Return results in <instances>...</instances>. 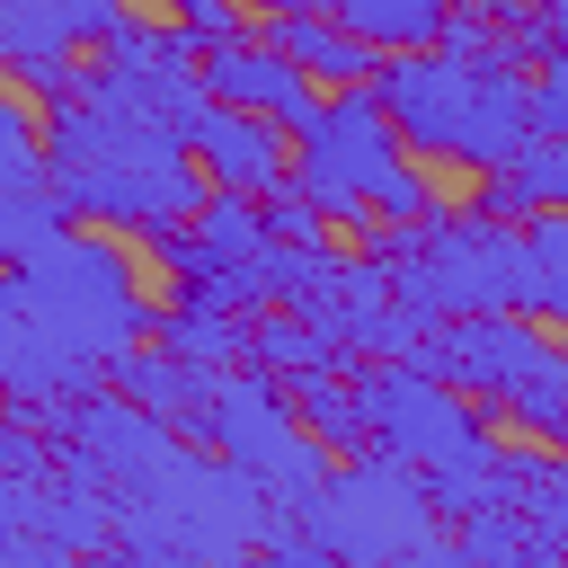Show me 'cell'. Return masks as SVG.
<instances>
[{"mask_svg":"<svg viewBox=\"0 0 568 568\" xmlns=\"http://www.w3.org/2000/svg\"><path fill=\"white\" fill-rule=\"evenodd\" d=\"M382 106L399 115L417 160H462V169H515V151L532 142V80L515 53H453V44H417V53H382L373 71Z\"/></svg>","mask_w":568,"mask_h":568,"instance_id":"cell-1","label":"cell"},{"mask_svg":"<svg viewBox=\"0 0 568 568\" xmlns=\"http://www.w3.org/2000/svg\"><path fill=\"white\" fill-rule=\"evenodd\" d=\"M0 311H27L36 328H53L89 373H115V355H133V337H151L169 320L160 302H142L133 257L115 240H98V231H62L44 257L9 266Z\"/></svg>","mask_w":568,"mask_h":568,"instance_id":"cell-2","label":"cell"},{"mask_svg":"<svg viewBox=\"0 0 568 568\" xmlns=\"http://www.w3.org/2000/svg\"><path fill=\"white\" fill-rule=\"evenodd\" d=\"M426 364L541 435L568 408V346L541 337V311H453L426 328Z\"/></svg>","mask_w":568,"mask_h":568,"instance_id":"cell-3","label":"cell"},{"mask_svg":"<svg viewBox=\"0 0 568 568\" xmlns=\"http://www.w3.org/2000/svg\"><path fill=\"white\" fill-rule=\"evenodd\" d=\"M399 169H408V133H399V115L382 106L373 80L328 89L320 115L293 133V186H311L328 222H373Z\"/></svg>","mask_w":568,"mask_h":568,"instance_id":"cell-4","label":"cell"},{"mask_svg":"<svg viewBox=\"0 0 568 568\" xmlns=\"http://www.w3.org/2000/svg\"><path fill=\"white\" fill-rule=\"evenodd\" d=\"M195 435H213V444H222V462H240L257 488H284L293 506H311V497L328 488V462H320V444L293 426V399H284L275 382H257V373L213 382V390H204V426H195Z\"/></svg>","mask_w":568,"mask_h":568,"instance_id":"cell-5","label":"cell"},{"mask_svg":"<svg viewBox=\"0 0 568 568\" xmlns=\"http://www.w3.org/2000/svg\"><path fill=\"white\" fill-rule=\"evenodd\" d=\"M417 462L399 453H373L355 470H337L320 497H311V524L328 550H355V559H382V550H435V479H408Z\"/></svg>","mask_w":568,"mask_h":568,"instance_id":"cell-6","label":"cell"},{"mask_svg":"<svg viewBox=\"0 0 568 568\" xmlns=\"http://www.w3.org/2000/svg\"><path fill=\"white\" fill-rule=\"evenodd\" d=\"M195 71H204V89H213V98H231V106H257V115H275V124H293V133L320 115V80H311L293 53H275L266 36L204 44V53H195Z\"/></svg>","mask_w":568,"mask_h":568,"instance_id":"cell-7","label":"cell"},{"mask_svg":"<svg viewBox=\"0 0 568 568\" xmlns=\"http://www.w3.org/2000/svg\"><path fill=\"white\" fill-rule=\"evenodd\" d=\"M284 133L293 124H275V115H257V106H231V98H213L204 115H195V169L213 178V186H231V195H275L284 178H293V151H284Z\"/></svg>","mask_w":568,"mask_h":568,"instance_id":"cell-8","label":"cell"},{"mask_svg":"<svg viewBox=\"0 0 568 568\" xmlns=\"http://www.w3.org/2000/svg\"><path fill=\"white\" fill-rule=\"evenodd\" d=\"M275 53H293L320 89H364L373 71H382V53L337 18V9H266V27H257Z\"/></svg>","mask_w":568,"mask_h":568,"instance_id":"cell-9","label":"cell"},{"mask_svg":"<svg viewBox=\"0 0 568 568\" xmlns=\"http://www.w3.org/2000/svg\"><path fill=\"white\" fill-rule=\"evenodd\" d=\"M124 18H133L124 0H0V53L9 62L80 53V44H106Z\"/></svg>","mask_w":568,"mask_h":568,"instance_id":"cell-10","label":"cell"},{"mask_svg":"<svg viewBox=\"0 0 568 568\" xmlns=\"http://www.w3.org/2000/svg\"><path fill=\"white\" fill-rule=\"evenodd\" d=\"M373 53H417V44H444V27H453V9L462 0H328Z\"/></svg>","mask_w":568,"mask_h":568,"instance_id":"cell-11","label":"cell"},{"mask_svg":"<svg viewBox=\"0 0 568 568\" xmlns=\"http://www.w3.org/2000/svg\"><path fill=\"white\" fill-rule=\"evenodd\" d=\"M506 488L550 532V550H568V453H506Z\"/></svg>","mask_w":568,"mask_h":568,"instance_id":"cell-12","label":"cell"},{"mask_svg":"<svg viewBox=\"0 0 568 568\" xmlns=\"http://www.w3.org/2000/svg\"><path fill=\"white\" fill-rule=\"evenodd\" d=\"M71 204H62V186H9V204H0V257L9 266H27V257H44L71 222H62Z\"/></svg>","mask_w":568,"mask_h":568,"instance_id":"cell-13","label":"cell"},{"mask_svg":"<svg viewBox=\"0 0 568 568\" xmlns=\"http://www.w3.org/2000/svg\"><path fill=\"white\" fill-rule=\"evenodd\" d=\"M524 248H532V293H524V311H541V320L568 328V204H541L532 231H524Z\"/></svg>","mask_w":568,"mask_h":568,"instance_id":"cell-14","label":"cell"},{"mask_svg":"<svg viewBox=\"0 0 568 568\" xmlns=\"http://www.w3.org/2000/svg\"><path fill=\"white\" fill-rule=\"evenodd\" d=\"M328 355H337V337L302 311V320H266L257 328V364L266 373H284V382H311V373H328Z\"/></svg>","mask_w":568,"mask_h":568,"instance_id":"cell-15","label":"cell"},{"mask_svg":"<svg viewBox=\"0 0 568 568\" xmlns=\"http://www.w3.org/2000/svg\"><path fill=\"white\" fill-rule=\"evenodd\" d=\"M160 337H169L186 364H204V373H213V364H231V346H240V337H231V311H222V302H204V293H186V302L160 320Z\"/></svg>","mask_w":568,"mask_h":568,"instance_id":"cell-16","label":"cell"},{"mask_svg":"<svg viewBox=\"0 0 568 568\" xmlns=\"http://www.w3.org/2000/svg\"><path fill=\"white\" fill-rule=\"evenodd\" d=\"M515 178L532 186V204H568V133H532L515 151Z\"/></svg>","mask_w":568,"mask_h":568,"instance_id":"cell-17","label":"cell"},{"mask_svg":"<svg viewBox=\"0 0 568 568\" xmlns=\"http://www.w3.org/2000/svg\"><path fill=\"white\" fill-rule=\"evenodd\" d=\"M169 9H178V27L195 36V53H204V44H231V36H257L240 0H169Z\"/></svg>","mask_w":568,"mask_h":568,"instance_id":"cell-18","label":"cell"},{"mask_svg":"<svg viewBox=\"0 0 568 568\" xmlns=\"http://www.w3.org/2000/svg\"><path fill=\"white\" fill-rule=\"evenodd\" d=\"M532 133H568V62L532 71Z\"/></svg>","mask_w":568,"mask_h":568,"instance_id":"cell-19","label":"cell"}]
</instances>
